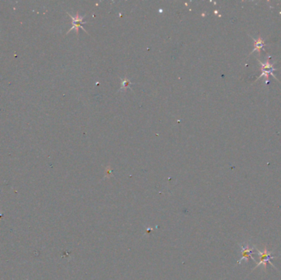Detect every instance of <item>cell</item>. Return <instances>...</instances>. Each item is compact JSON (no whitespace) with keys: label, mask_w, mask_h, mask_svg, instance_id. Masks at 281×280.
Instances as JSON below:
<instances>
[{"label":"cell","mask_w":281,"mask_h":280,"mask_svg":"<svg viewBox=\"0 0 281 280\" xmlns=\"http://www.w3.org/2000/svg\"><path fill=\"white\" fill-rule=\"evenodd\" d=\"M257 252H258V255H259V262H258V264H256V266L255 267V269L257 268V267L260 266V265H261V264H263L264 270H265V269H266V263H267V262H269V263H270V264H271L273 267H274V265L272 264V263L270 262V260L273 259V258L275 257V256L273 255L270 252V251H268L267 247H266V246H265V248H264L263 251H257Z\"/></svg>","instance_id":"obj_1"},{"label":"cell","mask_w":281,"mask_h":280,"mask_svg":"<svg viewBox=\"0 0 281 280\" xmlns=\"http://www.w3.org/2000/svg\"><path fill=\"white\" fill-rule=\"evenodd\" d=\"M240 247H241V254H242V256H241L240 260L238 261L239 264H240L241 262L244 260L247 262L248 260H249V259H252V260H253L255 261V260L253 259V258H252V255L253 254V250H254L253 247L250 246L248 244H245V243L242 244Z\"/></svg>","instance_id":"obj_2"},{"label":"cell","mask_w":281,"mask_h":280,"mask_svg":"<svg viewBox=\"0 0 281 280\" xmlns=\"http://www.w3.org/2000/svg\"><path fill=\"white\" fill-rule=\"evenodd\" d=\"M68 16L71 17H72V28H71V29L69 30V31H68V32L71 31L72 30L76 29V32H77V34H78L79 28H81V29H82V30H83V31H85V30L84 29L83 26H82V24H85V23H86V22H85V21H83V19H84V17H85V16L81 17V16H80V15H79L78 13L76 14V16H75V17L72 16V15H70L69 13H68ZM85 33H87V32L85 31ZM87 34H88V33H87Z\"/></svg>","instance_id":"obj_3"},{"label":"cell","mask_w":281,"mask_h":280,"mask_svg":"<svg viewBox=\"0 0 281 280\" xmlns=\"http://www.w3.org/2000/svg\"><path fill=\"white\" fill-rule=\"evenodd\" d=\"M130 85H131L130 80L125 78V79L122 81V85H121V88H120V90H123V89H124V90H127V89H128V87L130 86Z\"/></svg>","instance_id":"obj_4"},{"label":"cell","mask_w":281,"mask_h":280,"mask_svg":"<svg viewBox=\"0 0 281 280\" xmlns=\"http://www.w3.org/2000/svg\"><path fill=\"white\" fill-rule=\"evenodd\" d=\"M262 47H263V41L261 40V39H259L258 40L256 41V44H255V50L260 51Z\"/></svg>","instance_id":"obj_5"}]
</instances>
